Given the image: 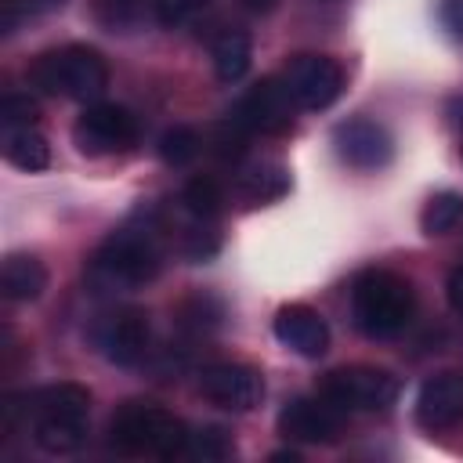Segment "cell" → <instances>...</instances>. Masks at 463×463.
<instances>
[{
	"label": "cell",
	"mask_w": 463,
	"mask_h": 463,
	"mask_svg": "<svg viewBox=\"0 0 463 463\" xmlns=\"http://www.w3.org/2000/svg\"><path fill=\"white\" fill-rule=\"evenodd\" d=\"M170 224L156 210H141L134 221H127L119 232H112L83 268V282L98 297H116L130 293L145 282H152L163 268V239Z\"/></svg>",
	"instance_id": "obj_1"
},
{
	"label": "cell",
	"mask_w": 463,
	"mask_h": 463,
	"mask_svg": "<svg viewBox=\"0 0 463 463\" xmlns=\"http://www.w3.org/2000/svg\"><path fill=\"white\" fill-rule=\"evenodd\" d=\"M25 427H33V441L51 456H69L87 441V412L90 391L80 383H51L33 394H22Z\"/></svg>",
	"instance_id": "obj_2"
},
{
	"label": "cell",
	"mask_w": 463,
	"mask_h": 463,
	"mask_svg": "<svg viewBox=\"0 0 463 463\" xmlns=\"http://www.w3.org/2000/svg\"><path fill=\"white\" fill-rule=\"evenodd\" d=\"M416 311V293L409 279L387 271V268H365L351 282V318L369 340H391L398 336Z\"/></svg>",
	"instance_id": "obj_3"
},
{
	"label": "cell",
	"mask_w": 463,
	"mask_h": 463,
	"mask_svg": "<svg viewBox=\"0 0 463 463\" xmlns=\"http://www.w3.org/2000/svg\"><path fill=\"white\" fill-rule=\"evenodd\" d=\"M29 83L43 94L94 105L109 87V65L94 47L65 43V47L43 51L29 65Z\"/></svg>",
	"instance_id": "obj_4"
},
{
	"label": "cell",
	"mask_w": 463,
	"mask_h": 463,
	"mask_svg": "<svg viewBox=\"0 0 463 463\" xmlns=\"http://www.w3.org/2000/svg\"><path fill=\"white\" fill-rule=\"evenodd\" d=\"M109 445L123 456H159V459H174L184 456L188 445V427L159 409V405H145V402H130L123 405L112 423H109Z\"/></svg>",
	"instance_id": "obj_5"
},
{
	"label": "cell",
	"mask_w": 463,
	"mask_h": 463,
	"mask_svg": "<svg viewBox=\"0 0 463 463\" xmlns=\"http://www.w3.org/2000/svg\"><path fill=\"white\" fill-rule=\"evenodd\" d=\"M318 394L340 412H383L398 398V376L380 365H344L322 376Z\"/></svg>",
	"instance_id": "obj_6"
},
{
	"label": "cell",
	"mask_w": 463,
	"mask_h": 463,
	"mask_svg": "<svg viewBox=\"0 0 463 463\" xmlns=\"http://www.w3.org/2000/svg\"><path fill=\"white\" fill-rule=\"evenodd\" d=\"M134 141H137V116L112 101L87 105L83 116L72 123V145L90 159L119 156L134 148Z\"/></svg>",
	"instance_id": "obj_7"
},
{
	"label": "cell",
	"mask_w": 463,
	"mask_h": 463,
	"mask_svg": "<svg viewBox=\"0 0 463 463\" xmlns=\"http://www.w3.org/2000/svg\"><path fill=\"white\" fill-rule=\"evenodd\" d=\"M199 394L210 405L250 412L264 398V376L246 362H210L199 369Z\"/></svg>",
	"instance_id": "obj_8"
},
{
	"label": "cell",
	"mask_w": 463,
	"mask_h": 463,
	"mask_svg": "<svg viewBox=\"0 0 463 463\" xmlns=\"http://www.w3.org/2000/svg\"><path fill=\"white\" fill-rule=\"evenodd\" d=\"M282 83L300 109H329L344 94V69L326 54H297L289 58Z\"/></svg>",
	"instance_id": "obj_9"
},
{
	"label": "cell",
	"mask_w": 463,
	"mask_h": 463,
	"mask_svg": "<svg viewBox=\"0 0 463 463\" xmlns=\"http://www.w3.org/2000/svg\"><path fill=\"white\" fill-rule=\"evenodd\" d=\"M293 98L286 90L282 80L275 76H264L257 80L232 109V119L239 127H246L250 134H282L293 127Z\"/></svg>",
	"instance_id": "obj_10"
},
{
	"label": "cell",
	"mask_w": 463,
	"mask_h": 463,
	"mask_svg": "<svg viewBox=\"0 0 463 463\" xmlns=\"http://www.w3.org/2000/svg\"><path fill=\"white\" fill-rule=\"evenodd\" d=\"M148 315L137 307H119L101 315L94 326V344L112 365H137L148 354Z\"/></svg>",
	"instance_id": "obj_11"
},
{
	"label": "cell",
	"mask_w": 463,
	"mask_h": 463,
	"mask_svg": "<svg viewBox=\"0 0 463 463\" xmlns=\"http://www.w3.org/2000/svg\"><path fill=\"white\" fill-rule=\"evenodd\" d=\"M333 148L354 170H383L391 163V156H394L391 134L376 119H369V116H354V119L336 123Z\"/></svg>",
	"instance_id": "obj_12"
},
{
	"label": "cell",
	"mask_w": 463,
	"mask_h": 463,
	"mask_svg": "<svg viewBox=\"0 0 463 463\" xmlns=\"http://www.w3.org/2000/svg\"><path fill=\"white\" fill-rule=\"evenodd\" d=\"M344 427V412L318 398H293L279 412V434L300 445H329Z\"/></svg>",
	"instance_id": "obj_13"
},
{
	"label": "cell",
	"mask_w": 463,
	"mask_h": 463,
	"mask_svg": "<svg viewBox=\"0 0 463 463\" xmlns=\"http://www.w3.org/2000/svg\"><path fill=\"white\" fill-rule=\"evenodd\" d=\"M416 420L427 430H449L463 423V373L449 369L430 376L416 394Z\"/></svg>",
	"instance_id": "obj_14"
},
{
	"label": "cell",
	"mask_w": 463,
	"mask_h": 463,
	"mask_svg": "<svg viewBox=\"0 0 463 463\" xmlns=\"http://www.w3.org/2000/svg\"><path fill=\"white\" fill-rule=\"evenodd\" d=\"M275 336L289 351L304 358H322L329 351V326L326 318L307 304H286L275 315Z\"/></svg>",
	"instance_id": "obj_15"
},
{
	"label": "cell",
	"mask_w": 463,
	"mask_h": 463,
	"mask_svg": "<svg viewBox=\"0 0 463 463\" xmlns=\"http://www.w3.org/2000/svg\"><path fill=\"white\" fill-rule=\"evenodd\" d=\"M235 192L246 206H268L275 199H282L289 192V174L282 163H271V159H253L246 166H239V177H235Z\"/></svg>",
	"instance_id": "obj_16"
},
{
	"label": "cell",
	"mask_w": 463,
	"mask_h": 463,
	"mask_svg": "<svg viewBox=\"0 0 463 463\" xmlns=\"http://www.w3.org/2000/svg\"><path fill=\"white\" fill-rule=\"evenodd\" d=\"M0 289L11 304H29L47 289V268L29 253H11L0 271Z\"/></svg>",
	"instance_id": "obj_17"
},
{
	"label": "cell",
	"mask_w": 463,
	"mask_h": 463,
	"mask_svg": "<svg viewBox=\"0 0 463 463\" xmlns=\"http://www.w3.org/2000/svg\"><path fill=\"white\" fill-rule=\"evenodd\" d=\"M4 159L25 174L51 166V145L36 127H11L4 130Z\"/></svg>",
	"instance_id": "obj_18"
},
{
	"label": "cell",
	"mask_w": 463,
	"mask_h": 463,
	"mask_svg": "<svg viewBox=\"0 0 463 463\" xmlns=\"http://www.w3.org/2000/svg\"><path fill=\"white\" fill-rule=\"evenodd\" d=\"M250 58H253V47H250V36L242 29H224L213 47H210V61H213V72L217 80L224 83H235L246 76L250 69Z\"/></svg>",
	"instance_id": "obj_19"
},
{
	"label": "cell",
	"mask_w": 463,
	"mask_h": 463,
	"mask_svg": "<svg viewBox=\"0 0 463 463\" xmlns=\"http://www.w3.org/2000/svg\"><path fill=\"white\" fill-rule=\"evenodd\" d=\"M174 318H177V326H181L184 333L206 336V333H213V329L221 326L224 304H221L217 297H210V293H192V297H184V300L177 304Z\"/></svg>",
	"instance_id": "obj_20"
},
{
	"label": "cell",
	"mask_w": 463,
	"mask_h": 463,
	"mask_svg": "<svg viewBox=\"0 0 463 463\" xmlns=\"http://www.w3.org/2000/svg\"><path fill=\"white\" fill-rule=\"evenodd\" d=\"M221 206H224V192L213 177H192L177 195V210L199 221H217Z\"/></svg>",
	"instance_id": "obj_21"
},
{
	"label": "cell",
	"mask_w": 463,
	"mask_h": 463,
	"mask_svg": "<svg viewBox=\"0 0 463 463\" xmlns=\"http://www.w3.org/2000/svg\"><path fill=\"white\" fill-rule=\"evenodd\" d=\"M459 224H463V195H456V192H438L420 210L423 235H449Z\"/></svg>",
	"instance_id": "obj_22"
},
{
	"label": "cell",
	"mask_w": 463,
	"mask_h": 463,
	"mask_svg": "<svg viewBox=\"0 0 463 463\" xmlns=\"http://www.w3.org/2000/svg\"><path fill=\"white\" fill-rule=\"evenodd\" d=\"M184 456L188 459H199V463H221L232 456V434L224 427H195L188 430V445H184Z\"/></svg>",
	"instance_id": "obj_23"
},
{
	"label": "cell",
	"mask_w": 463,
	"mask_h": 463,
	"mask_svg": "<svg viewBox=\"0 0 463 463\" xmlns=\"http://www.w3.org/2000/svg\"><path fill=\"white\" fill-rule=\"evenodd\" d=\"M199 148H203V137H199L192 127H170V130H163V137H159V156H163V163H170V166H188V163L199 156Z\"/></svg>",
	"instance_id": "obj_24"
},
{
	"label": "cell",
	"mask_w": 463,
	"mask_h": 463,
	"mask_svg": "<svg viewBox=\"0 0 463 463\" xmlns=\"http://www.w3.org/2000/svg\"><path fill=\"white\" fill-rule=\"evenodd\" d=\"M246 137H250V130L239 127V123L228 116L221 127H213V134H210V148H213V156H221L224 163H239L242 152H246Z\"/></svg>",
	"instance_id": "obj_25"
},
{
	"label": "cell",
	"mask_w": 463,
	"mask_h": 463,
	"mask_svg": "<svg viewBox=\"0 0 463 463\" xmlns=\"http://www.w3.org/2000/svg\"><path fill=\"white\" fill-rule=\"evenodd\" d=\"M206 7H210V0H152L156 22H159L163 29H181V25L195 22Z\"/></svg>",
	"instance_id": "obj_26"
},
{
	"label": "cell",
	"mask_w": 463,
	"mask_h": 463,
	"mask_svg": "<svg viewBox=\"0 0 463 463\" xmlns=\"http://www.w3.org/2000/svg\"><path fill=\"white\" fill-rule=\"evenodd\" d=\"M65 0H0V29L4 33H14V25L29 14H47V11H58Z\"/></svg>",
	"instance_id": "obj_27"
},
{
	"label": "cell",
	"mask_w": 463,
	"mask_h": 463,
	"mask_svg": "<svg viewBox=\"0 0 463 463\" xmlns=\"http://www.w3.org/2000/svg\"><path fill=\"white\" fill-rule=\"evenodd\" d=\"M94 11L101 18V25L127 29V25H134V18L141 11V0H94Z\"/></svg>",
	"instance_id": "obj_28"
},
{
	"label": "cell",
	"mask_w": 463,
	"mask_h": 463,
	"mask_svg": "<svg viewBox=\"0 0 463 463\" xmlns=\"http://www.w3.org/2000/svg\"><path fill=\"white\" fill-rule=\"evenodd\" d=\"M33 119H36V105L25 94H7L0 101V123H4V130H11V127H33Z\"/></svg>",
	"instance_id": "obj_29"
},
{
	"label": "cell",
	"mask_w": 463,
	"mask_h": 463,
	"mask_svg": "<svg viewBox=\"0 0 463 463\" xmlns=\"http://www.w3.org/2000/svg\"><path fill=\"white\" fill-rule=\"evenodd\" d=\"M438 22L452 40H463V0H438Z\"/></svg>",
	"instance_id": "obj_30"
},
{
	"label": "cell",
	"mask_w": 463,
	"mask_h": 463,
	"mask_svg": "<svg viewBox=\"0 0 463 463\" xmlns=\"http://www.w3.org/2000/svg\"><path fill=\"white\" fill-rule=\"evenodd\" d=\"M445 297H449V307L463 318V264H456L449 271V282H445Z\"/></svg>",
	"instance_id": "obj_31"
},
{
	"label": "cell",
	"mask_w": 463,
	"mask_h": 463,
	"mask_svg": "<svg viewBox=\"0 0 463 463\" xmlns=\"http://www.w3.org/2000/svg\"><path fill=\"white\" fill-rule=\"evenodd\" d=\"M275 4L279 0H242V7L253 11V14H268V11H275Z\"/></svg>",
	"instance_id": "obj_32"
}]
</instances>
